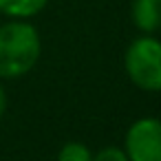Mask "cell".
<instances>
[{"label":"cell","instance_id":"obj_3","mask_svg":"<svg viewBox=\"0 0 161 161\" xmlns=\"http://www.w3.org/2000/svg\"><path fill=\"white\" fill-rule=\"evenodd\" d=\"M124 152L128 161H161V119L141 117L124 137Z\"/></svg>","mask_w":161,"mask_h":161},{"label":"cell","instance_id":"obj_4","mask_svg":"<svg viewBox=\"0 0 161 161\" xmlns=\"http://www.w3.org/2000/svg\"><path fill=\"white\" fill-rule=\"evenodd\" d=\"M132 22L143 33H154L161 29V0H132L130 5Z\"/></svg>","mask_w":161,"mask_h":161},{"label":"cell","instance_id":"obj_5","mask_svg":"<svg viewBox=\"0 0 161 161\" xmlns=\"http://www.w3.org/2000/svg\"><path fill=\"white\" fill-rule=\"evenodd\" d=\"M49 0H0V14L16 20H29L38 16Z\"/></svg>","mask_w":161,"mask_h":161},{"label":"cell","instance_id":"obj_7","mask_svg":"<svg viewBox=\"0 0 161 161\" xmlns=\"http://www.w3.org/2000/svg\"><path fill=\"white\" fill-rule=\"evenodd\" d=\"M91 161H128L124 148H115V146H108V148H102L97 154H93Z\"/></svg>","mask_w":161,"mask_h":161},{"label":"cell","instance_id":"obj_1","mask_svg":"<svg viewBox=\"0 0 161 161\" xmlns=\"http://www.w3.org/2000/svg\"><path fill=\"white\" fill-rule=\"evenodd\" d=\"M42 40L33 25L16 20L0 25V80L25 77L40 60Z\"/></svg>","mask_w":161,"mask_h":161},{"label":"cell","instance_id":"obj_2","mask_svg":"<svg viewBox=\"0 0 161 161\" xmlns=\"http://www.w3.org/2000/svg\"><path fill=\"white\" fill-rule=\"evenodd\" d=\"M124 69L130 82L146 91L159 93L161 91V40L146 33L130 42L124 55Z\"/></svg>","mask_w":161,"mask_h":161},{"label":"cell","instance_id":"obj_8","mask_svg":"<svg viewBox=\"0 0 161 161\" xmlns=\"http://www.w3.org/2000/svg\"><path fill=\"white\" fill-rule=\"evenodd\" d=\"M5 113H7V93H5L3 82H0V119L5 117Z\"/></svg>","mask_w":161,"mask_h":161},{"label":"cell","instance_id":"obj_6","mask_svg":"<svg viewBox=\"0 0 161 161\" xmlns=\"http://www.w3.org/2000/svg\"><path fill=\"white\" fill-rule=\"evenodd\" d=\"M91 159H93V152L82 141H66L58 154V161H91Z\"/></svg>","mask_w":161,"mask_h":161},{"label":"cell","instance_id":"obj_9","mask_svg":"<svg viewBox=\"0 0 161 161\" xmlns=\"http://www.w3.org/2000/svg\"><path fill=\"white\" fill-rule=\"evenodd\" d=\"M0 18H3V14H0Z\"/></svg>","mask_w":161,"mask_h":161}]
</instances>
